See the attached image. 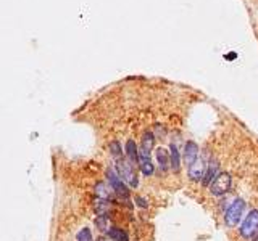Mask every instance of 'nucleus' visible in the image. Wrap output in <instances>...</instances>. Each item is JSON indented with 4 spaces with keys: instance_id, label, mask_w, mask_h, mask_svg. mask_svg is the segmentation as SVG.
Here are the masks:
<instances>
[{
    "instance_id": "9b49d317",
    "label": "nucleus",
    "mask_w": 258,
    "mask_h": 241,
    "mask_svg": "<svg viewBox=\"0 0 258 241\" xmlns=\"http://www.w3.org/2000/svg\"><path fill=\"white\" fill-rule=\"evenodd\" d=\"M126 159L132 166L139 164V150H137L134 140H128V143H126Z\"/></svg>"
},
{
    "instance_id": "ddd939ff",
    "label": "nucleus",
    "mask_w": 258,
    "mask_h": 241,
    "mask_svg": "<svg viewBox=\"0 0 258 241\" xmlns=\"http://www.w3.org/2000/svg\"><path fill=\"white\" fill-rule=\"evenodd\" d=\"M155 158L158 161V164H160V169L162 171H167L170 167V151H167L165 148H158L155 151Z\"/></svg>"
},
{
    "instance_id": "39448f33",
    "label": "nucleus",
    "mask_w": 258,
    "mask_h": 241,
    "mask_svg": "<svg viewBox=\"0 0 258 241\" xmlns=\"http://www.w3.org/2000/svg\"><path fill=\"white\" fill-rule=\"evenodd\" d=\"M231 185H233V177L228 172H220L213 180V183L210 185V191L215 196H223L231 190Z\"/></svg>"
},
{
    "instance_id": "7ed1b4c3",
    "label": "nucleus",
    "mask_w": 258,
    "mask_h": 241,
    "mask_svg": "<svg viewBox=\"0 0 258 241\" xmlns=\"http://www.w3.org/2000/svg\"><path fill=\"white\" fill-rule=\"evenodd\" d=\"M115 169L116 172L120 174V177L124 180L126 183H129V186H132V188H136L139 180L136 177V172H134V166H132L128 159H118L116 164H115Z\"/></svg>"
},
{
    "instance_id": "423d86ee",
    "label": "nucleus",
    "mask_w": 258,
    "mask_h": 241,
    "mask_svg": "<svg viewBox=\"0 0 258 241\" xmlns=\"http://www.w3.org/2000/svg\"><path fill=\"white\" fill-rule=\"evenodd\" d=\"M139 167H141V171L145 177L152 176L155 171L154 163H152V151L142 148V146L139 148Z\"/></svg>"
},
{
    "instance_id": "412c9836",
    "label": "nucleus",
    "mask_w": 258,
    "mask_h": 241,
    "mask_svg": "<svg viewBox=\"0 0 258 241\" xmlns=\"http://www.w3.org/2000/svg\"><path fill=\"white\" fill-rule=\"evenodd\" d=\"M252 240H254V241H258V232H257V235H255V237H254Z\"/></svg>"
},
{
    "instance_id": "aec40b11",
    "label": "nucleus",
    "mask_w": 258,
    "mask_h": 241,
    "mask_svg": "<svg viewBox=\"0 0 258 241\" xmlns=\"http://www.w3.org/2000/svg\"><path fill=\"white\" fill-rule=\"evenodd\" d=\"M98 241H113V240H111V238H103V237H102Z\"/></svg>"
},
{
    "instance_id": "2eb2a0df",
    "label": "nucleus",
    "mask_w": 258,
    "mask_h": 241,
    "mask_svg": "<svg viewBox=\"0 0 258 241\" xmlns=\"http://www.w3.org/2000/svg\"><path fill=\"white\" fill-rule=\"evenodd\" d=\"M94 211L97 212V216H108V212L111 211V204L107 199H98L94 204Z\"/></svg>"
},
{
    "instance_id": "a211bd4d",
    "label": "nucleus",
    "mask_w": 258,
    "mask_h": 241,
    "mask_svg": "<svg viewBox=\"0 0 258 241\" xmlns=\"http://www.w3.org/2000/svg\"><path fill=\"white\" fill-rule=\"evenodd\" d=\"M76 241H94V237H92L90 229L84 227V229L79 230L78 235H76Z\"/></svg>"
},
{
    "instance_id": "dca6fc26",
    "label": "nucleus",
    "mask_w": 258,
    "mask_h": 241,
    "mask_svg": "<svg viewBox=\"0 0 258 241\" xmlns=\"http://www.w3.org/2000/svg\"><path fill=\"white\" fill-rule=\"evenodd\" d=\"M107 235L113 240V241H129V237H128V233L121 230V229H116V227H113Z\"/></svg>"
},
{
    "instance_id": "4468645a",
    "label": "nucleus",
    "mask_w": 258,
    "mask_h": 241,
    "mask_svg": "<svg viewBox=\"0 0 258 241\" xmlns=\"http://www.w3.org/2000/svg\"><path fill=\"white\" fill-rule=\"evenodd\" d=\"M95 227L103 233H108L113 227H111V220L108 216H97L95 219Z\"/></svg>"
},
{
    "instance_id": "f8f14e48",
    "label": "nucleus",
    "mask_w": 258,
    "mask_h": 241,
    "mask_svg": "<svg viewBox=\"0 0 258 241\" xmlns=\"http://www.w3.org/2000/svg\"><path fill=\"white\" fill-rule=\"evenodd\" d=\"M170 163H171V169L174 172L179 171V166H181V156H179V150L174 143L170 145Z\"/></svg>"
},
{
    "instance_id": "f257e3e1",
    "label": "nucleus",
    "mask_w": 258,
    "mask_h": 241,
    "mask_svg": "<svg viewBox=\"0 0 258 241\" xmlns=\"http://www.w3.org/2000/svg\"><path fill=\"white\" fill-rule=\"evenodd\" d=\"M246 211V201L242 198H236L231 201V204L228 206L226 212H224V224L228 227H236L241 222L242 214Z\"/></svg>"
},
{
    "instance_id": "1a4fd4ad",
    "label": "nucleus",
    "mask_w": 258,
    "mask_h": 241,
    "mask_svg": "<svg viewBox=\"0 0 258 241\" xmlns=\"http://www.w3.org/2000/svg\"><path fill=\"white\" fill-rule=\"evenodd\" d=\"M218 174H220V171H218V163L216 161H211V163L208 164V167H207V171H205V176L202 179V185L210 186L211 183H213V180L216 179Z\"/></svg>"
},
{
    "instance_id": "0eeeda50",
    "label": "nucleus",
    "mask_w": 258,
    "mask_h": 241,
    "mask_svg": "<svg viewBox=\"0 0 258 241\" xmlns=\"http://www.w3.org/2000/svg\"><path fill=\"white\" fill-rule=\"evenodd\" d=\"M207 167H208V164H205V159L200 156L192 166L189 167V179L194 180V182H198V180L202 182V179L205 176V171H207Z\"/></svg>"
},
{
    "instance_id": "9d476101",
    "label": "nucleus",
    "mask_w": 258,
    "mask_h": 241,
    "mask_svg": "<svg viewBox=\"0 0 258 241\" xmlns=\"http://www.w3.org/2000/svg\"><path fill=\"white\" fill-rule=\"evenodd\" d=\"M95 195H97L98 199L111 201V198H113V195H115V190L111 188V186H108L107 183L98 182V183L95 185Z\"/></svg>"
},
{
    "instance_id": "20e7f679",
    "label": "nucleus",
    "mask_w": 258,
    "mask_h": 241,
    "mask_svg": "<svg viewBox=\"0 0 258 241\" xmlns=\"http://www.w3.org/2000/svg\"><path fill=\"white\" fill-rule=\"evenodd\" d=\"M257 232H258V209H252L246 216V219H244L239 233L242 238L252 240L257 235Z\"/></svg>"
},
{
    "instance_id": "6e6552de",
    "label": "nucleus",
    "mask_w": 258,
    "mask_h": 241,
    "mask_svg": "<svg viewBox=\"0 0 258 241\" xmlns=\"http://www.w3.org/2000/svg\"><path fill=\"white\" fill-rule=\"evenodd\" d=\"M198 158H200V155H198V145L192 142V140H189V142L184 145V163H186L187 167H190Z\"/></svg>"
},
{
    "instance_id": "f3484780",
    "label": "nucleus",
    "mask_w": 258,
    "mask_h": 241,
    "mask_svg": "<svg viewBox=\"0 0 258 241\" xmlns=\"http://www.w3.org/2000/svg\"><path fill=\"white\" fill-rule=\"evenodd\" d=\"M110 151H111V156H113L115 161L123 159V158H124V156H123V150H121V146H120V143L116 142V140H113V142L110 143Z\"/></svg>"
},
{
    "instance_id": "f03ea898",
    "label": "nucleus",
    "mask_w": 258,
    "mask_h": 241,
    "mask_svg": "<svg viewBox=\"0 0 258 241\" xmlns=\"http://www.w3.org/2000/svg\"><path fill=\"white\" fill-rule=\"evenodd\" d=\"M107 177H108L110 186L115 190L116 198L128 201V199H129V190H128V185H126V182H124V180L120 177V174L116 172V169H108V171H107Z\"/></svg>"
},
{
    "instance_id": "6ab92c4d",
    "label": "nucleus",
    "mask_w": 258,
    "mask_h": 241,
    "mask_svg": "<svg viewBox=\"0 0 258 241\" xmlns=\"http://www.w3.org/2000/svg\"><path fill=\"white\" fill-rule=\"evenodd\" d=\"M136 203H137L139 206H141V207H147V203H145V199H142L141 196L136 198Z\"/></svg>"
}]
</instances>
